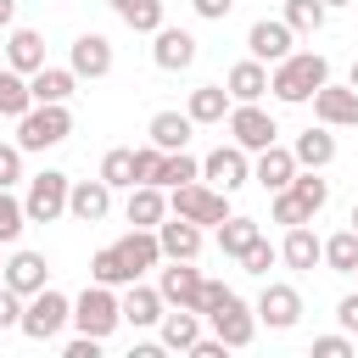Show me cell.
Here are the masks:
<instances>
[{"label":"cell","mask_w":358,"mask_h":358,"mask_svg":"<svg viewBox=\"0 0 358 358\" xmlns=\"http://www.w3.org/2000/svg\"><path fill=\"white\" fill-rule=\"evenodd\" d=\"M201 285H207V280H201L190 263H173V257H168V268L157 274V291H162L168 308H196V313H201Z\"/></svg>","instance_id":"obj_10"},{"label":"cell","mask_w":358,"mask_h":358,"mask_svg":"<svg viewBox=\"0 0 358 358\" xmlns=\"http://www.w3.org/2000/svg\"><path fill=\"white\" fill-rule=\"evenodd\" d=\"M28 90H34V101H67V95L78 90V73H73V67H39V73L28 78Z\"/></svg>","instance_id":"obj_30"},{"label":"cell","mask_w":358,"mask_h":358,"mask_svg":"<svg viewBox=\"0 0 358 358\" xmlns=\"http://www.w3.org/2000/svg\"><path fill=\"white\" fill-rule=\"evenodd\" d=\"M291 39H296V34H291L285 17H263V22L246 28V50H252L263 67H268V62H285V56H291Z\"/></svg>","instance_id":"obj_9"},{"label":"cell","mask_w":358,"mask_h":358,"mask_svg":"<svg viewBox=\"0 0 358 358\" xmlns=\"http://www.w3.org/2000/svg\"><path fill=\"white\" fill-rule=\"evenodd\" d=\"M117 252H123V263L134 268V280H140L145 268L162 263V241H157V229H129V235L117 241Z\"/></svg>","instance_id":"obj_26"},{"label":"cell","mask_w":358,"mask_h":358,"mask_svg":"<svg viewBox=\"0 0 358 358\" xmlns=\"http://www.w3.org/2000/svg\"><path fill=\"white\" fill-rule=\"evenodd\" d=\"M324 6H352V0H324Z\"/></svg>","instance_id":"obj_54"},{"label":"cell","mask_w":358,"mask_h":358,"mask_svg":"<svg viewBox=\"0 0 358 358\" xmlns=\"http://www.w3.org/2000/svg\"><path fill=\"white\" fill-rule=\"evenodd\" d=\"M257 235H263V229H257L252 218H224V224H218V252L241 263V252H246V246H252Z\"/></svg>","instance_id":"obj_35"},{"label":"cell","mask_w":358,"mask_h":358,"mask_svg":"<svg viewBox=\"0 0 358 358\" xmlns=\"http://www.w3.org/2000/svg\"><path fill=\"white\" fill-rule=\"evenodd\" d=\"M291 151H296V168H330V162H336V134H330V123L302 129Z\"/></svg>","instance_id":"obj_24"},{"label":"cell","mask_w":358,"mask_h":358,"mask_svg":"<svg viewBox=\"0 0 358 358\" xmlns=\"http://www.w3.org/2000/svg\"><path fill=\"white\" fill-rule=\"evenodd\" d=\"M280 257H285L291 268H319V263H324V241H319L308 224H291V229H285V246H280Z\"/></svg>","instance_id":"obj_25"},{"label":"cell","mask_w":358,"mask_h":358,"mask_svg":"<svg viewBox=\"0 0 358 358\" xmlns=\"http://www.w3.org/2000/svg\"><path fill=\"white\" fill-rule=\"evenodd\" d=\"M67 319H73V302H67L62 291H50V285H45V291H34V296H28L22 324H17V330H22L28 341H56Z\"/></svg>","instance_id":"obj_4"},{"label":"cell","mask_w":358,"mask_h":358,"mask_svg":"<svg viewBox=\"0 0 358 358\" xmlns=\"http://www.w3.org/2000/svg\"><path fill=\"white\" fill-rule=\"evenodd\" d=\"M112 11H117L134 34H157V28H162V0H112Z\"/></svg>","instance_id":"obj_34"},{"label":"cell","mask_w":358,"mask_h":358,"mask_svg":"<svg viewBox=\"0 0 358 358\" xmlns=\"http://www.w3.org/2000/svg\"><path fill=\"white\" fill-rule=\"evenodd\" d=\"M347 352H352L347 336H319V341H313V358H347Z\"/></svg>","instance_id":"obj_46"},{"label":"cell","mask_w":358,"mask_h":358,"mask_svg":"<svg viewBox=\"0 0 358 358\" xmlns=\"http://www.w3.org/2000/svg\"><path fill=\"white\" fill-rule=\"evenodd\" d=\"M73 134V112L67 101H34L22 117H17V145L22 151H50Z\"/></svg>","instance_id":"obj_2"},{"label":"cell","mask_w":358,"mask_h":358,"mask_svg":"<svg viewBox=\"0 0 358 358\" xmlns=\"http://www.w3.org/2000/svg\"><path fill=\"white\" fill-rule=\"evenodd\" d=\"M162 308H168V302H162V291L134 280V285H129V296H123V324L145 330V324H157V319H162Z\"/></svg>","instance_id":"obj_27"},{"label":"cell","mask_w":358,"mask_h":358,"mask_svg":"<svg viewBox=\"0 0 358 358\" xmlns=\"http://www.w3.org/2000/svg\"><path fill=\"white\" fill-rule=\"evenodd\" d=\"M224 90H229L235 101H263V90H268V67H263L257 56H246V62H235V67H229Z\"/></svg>","instance_id":"obj_28"},{"label":"cell","mask_w":358,"mask_h":358,"mask_svg":"<svg viewBox=\"0 0 358 358\" xmlns=\"http://www.w3.org/2000/svg\"><path fill=\"white\" fill-rule=\"evenodd\" d=\"M313 117L330 129H358V90L352 84H324L313 90Z\"/></svg>","instance_id":"obj_12"},{"label":"cell","mask_w":358,"mask_h":358,"mask_svg":"<svg viewBox=\"0 0 358 358\" xmlns=\"http://www.w3.org/2000/svg\"><path fill=\"white\" fill-rule=\"evenodd\" d=\"M67 213H73L78 224H101V218L112 213V185H106V179H78L73 196H67Z\"/></svg>","instance_id":"obj_18"},{"label":"cell","mask_w":358,"mask_h":358,"mask_svg":"<svg viewBox=\"0 0 358 358\" xmlns=\"http://www.w3.org/2000/svg\"><path fill=\"white\" fill-rule=\"evenodd\" d=\"M62 352H67V358H101V336H84V330H78Z\"/></svg>","instance_id":"obj_47"},{"label":"cell","mask_w":358,"mask_h":358,"mask_svg":"<svg viewBox=\"0 0 358 358\" xmlns=\"http://www.w3.org/2000/svg\"><path fill=\"white\" fill-rule=\"evenodd\" d=\"M0 280H6L17 296H34V291H45V285H50V263H45L39 252H11Z\"/></svg>","instance_id":"obj_15"},{"label":"cell","mask_w":358,"mask_h":358,"mask_svg":"<svg viewBox=\"0 0 358 358\" xmlns=\"http://www.w3.org/2000/svg\"><path fill=\"white\" fill-rule=\"evenodd\" d=\"M252 308H257V324L291 330V324L302 319V291H296V285H263V296H257Z\"/></svg>","instance_id":"obj_11"},{"label":"cell","mask_w":358,"mask_h":358,"mask_svg":"<svg viewBox=\"0 0 358 358\" xmlns=\"http://www.w3.org/2000/svg\"><path fill=\"white\" fill-rule=\"evenodd\" d=\"M224 123H229V134H235V145H241V151H268V145H274V134H280V129H274V117H268L257 101H235Z\"/></svg>","instance_id":"obj_7"},{"label":"cell","mask_w":358,"mask_h":358,"mask_svg":"<svg viewBox=\"0 0 358 358\" xmlns=\"http://www.w3.org/2000/svg\"><path fill=\"white\" fill-rule=\"evenodd\" d=\"M274 257H280V252H274V246H268V241L257 235V241H252V246L241 252V268H246V274H268V263H274Z\"/></svg>","instance_id":"obj_43"},{"label":"cell","mask_w":358,"mask_h":358,"mask_svg":"<svg viewBox=\"0 0 358 358\" xmlns=\"http://www.w3.org/2000/svg\"><path fill=\"white\" fill-rule=\"evenodd\" d=\"M168 213H179V218H190V224H224V218H229V190H218V185H201V179H190V185H173V196H168Z\"/></svg>","instance_id":"obj_3"},{"label":"cell","mask_w":358,"mask_h":358,"mask_svg":"<svg viewBox=\"0 0 358 358\" xmlns=\"http://www.w3.org/2000/svg\"><path fill=\"white\" fill-rule=\"evenodd\" d=\"M352 280H358V268H352Z\"/></svg>","instance_id":"obj_56"},{"label":"cell","mask_w":358,"mask_h":358,"mask_svg":"<svg viewBox=\"0 0 358 358\" xmlns=\"http://www.w3.org/2000/svg\"><path fill=\"white\" fill-rule=\"evenodd\" d=\"M22 179V145H0V190H11Z\"/></svg>","instance_id":"obj_45"},{"label":"cell","mask_w":358,"mask_h":358,"mask_svg":"<svg viewBox=\"0 0 358 358\" xmlns=\"http://www.w3.org/2000/svg\"><path fill=\"white\" fill-rule=\"evenodd\" d=\"M347 84H352V90H358V62H352V73H347Z\"/></svg>","instance_id":"obj_52"},{"label":"cell","mask_w":358,"mask_h":358,"mask_svg":"<svg viewBox=\"0 0 358 358\" xmlns=\"http://www.w3.org/2000/svg\"><path fill=\"white\" fill-rule=\"evenodd\" d=\"M17 22V0H0V28H11Z\"/></svg>","instance_id":"obj_51"},{"label":"cell","mask_w":358,"mask_h":358,"mask_svg":"<svg viewBox=\"0 0 358 358\" xmlns=\"http://www.w3.org/2000/svg\"><path fill=\"white\" fill-rule=\"evenodd\" d=\"M73 324H78L84 336H101V341H106V336L123 324V302L112 296V285H101V280H95V285L73 302Z\"/></svg>","instance_id":"obj_6"},{"label":"cell","mask_w":358,"mask_h":358,"mask_svg":"<svg viewBox=\"0 0 358 358\" xmlns=\"http://www.w3.org/2000/svg\"><path fill=\"white\" fill-rule=\"evenodd\" d=\"M90 274H95L101 285H134V268L123 263V252H117V241H112V246H101V252L90 257Z\"/></svg>","instance_id":"obj_32"},{"label":"cell","mask_w":358,"mask_h":358,"mask_svg":"<svg viewBox=\"0 0 358 358\" xmlns=\"http://www.w3.org/2000/svg\"><path fill=\"white\" fill-rule=\"evenodd\" d=\"M324 84H330V62H324L319 50H291V56L274 62V73H268L274 101H285V106L313 101V90H324Z\"/></svg>","instance_id":"obj_1"},{"label":"cell","mask_w":358,"mask_h":358,"mask_svg":"<svg viewBox=\"0 0 358 358\" xmlns=\"http://www.w3.org/2000/svg\"><path fill=\"white\" fill-rule=\"evenodd\" d=\"M190 179H201V162H196L190 151H168V168H162V185L173 190V185H190Z\"/></svg>","instance_id":"obj_41"},{"label":"cell","mask_w":358,"mask_h":358,"mask_svg":"<svg viewBox=\"0 0 358 358\" xmlns=\"http://www.w3.org/2000/svg\"><path fill=\"white\" fill-rule=\"evenodd\" d=\"M224 352H229V341H224V336H201V341L190 347V358H224Z\"/></svg>","instance_id":"obj_48"},{"label":"cell","mask_w":358,"mask_h":358,"mask_svg":"<svg viewBox=\"0 0 358 358\" xmlns=\"http://www.w3.org/2000/svg\"><path fill=\"white\" fill-rule=\"evenodd\" d=\"M207 319H213V336H224V341H229V352H235V347H252V336H257V308H246L235 291H229Z\"/></svg>","instance_id":"obj_8"},{"label":"cell","mask_w":358,"mask_h":358,"mask_svg":"<svg viewBox=\"0 0 358 358\" xmlns=\"http://www.w3.org/2000/svg\"><path fill=\"white\" fill-rule=\"evenodd\" d=\"M190 129H196L190 112H157L151 129H145V140L162 145V151H185V145H190Z\"/></svg>","instance_id":"obj_23"},{"label":"cell","mask_w":358,"mask_h":358,"mask_svg":"<svg viewBox=\"0 0 358 358\" xmlns=\"http://www.w3.org/2000/svg\"><path fill=\"white\" fill-rule=\"evenodd\" d=\"M308 218H313V213H308L291 190H274V224H285V229H291V224H308Z\"/></svg>","instance_id":"obj_42"},{"label":"cell","mask_w":358,"mask_h":358,"mask_svg":"<svg viewBox=\"0 0 358 358\" xmlns=\"http://www.w3.org/2000/svg\"><path fill=\"white\" fill-rule=\"evenodd\" d=\"M101 179H106L112 190H129V185H134V151H123V145L106 151V157H101Z\"/></svg>","instance_id":"obj_38"},{"label":"cell","mask_w":358,"mask_h":358,"mask_svg":"<svg viewBox=\"0 0 358 358\" xmlns=\"http://www.w3.org/2000/svg\"><path fill=\"white\" fill-rule=\"evenodd\" d=\"M157 330H162V347H168V352H190V347L201 341V313H196V308H173V313L157 319Z\"/></svg>","instance_id":"obj_20"},{"label":"cell","mask_w":358,"mask_h":358,"mask_svg":"<svg viewBox=\"0 0 358 358\" xmlns=\"http://www.w3.org/2000/svg\"><path fill=\"white\" fill-rule=\"evenodd\" d=\"M347 224H352V229H358V201H352V218H347Z\"/></svg>","instance_id":"obj_53"},{"label":"cell","mask_w":358,"mask_h":358,"mask_svg":"<svg viewBox=\"0 0 358 358\" xmlns=\"http://www.w3.org/2000/svg\"><path fill=\"white\" fill-rule=\"evenodd\" d=\"M324 263H330V274H352V268H358V229H352V224L324 241Z\"/></svg>","instance_id":"obj_33"},{"label":"cell","mask_w":358,"mask_h":358,"mask_svg":"<svg viewBox=\"0 0 358 358\" xmlns=\"http://www.w3.org/2000/svg\"><path fill=\"white\" fill-rule=\"evenodd\" d=\"M285 190H291V196H296V201H302L308 213H319V207L330 201V179H319V168H308V173L296 168V179H291Z\"/></svg>","instance_id":"obj_36"},{"label":"cell","mask_w":358,"mask_h":358,"mask_svg":"<svg viewBox=\"0 0 358 358\" xmlns=\"http://www.w3.org/2000/svg\"><path fill=\"white\" fill-rule=\"evenodd\" d=\"M22 302L28 296H17L6 280H0V330H11V324H22Z\"/></svg>","instance_id":"obj_44"},{"label":"cell","mask_w":358,"mask_h":358,"mask_svg":"<svg viewBox=\"0 0 358 358\" xmlns=\"http://www.w3.org/2000/svg\"><path fill=\"white\" fill-rule=\"evenodd\" d=\"M336 319H341V330H352V336H358V291L336 302Z\"/></svg>","instance_id":"obj_50"},{"label":"cell","mask_w":358,"mask_h":358,"mask_svg":"<svg viewBox=\"0 0 358 358\" xmlns=\"http://www.w3.org/2000/svg\"><path fill=\"white\" fill-rule=\"evenodd\" d=\"M67 67H73L78 78H106V73H112V39H106V34H78Z\"/></svg>","instance_id":"obj_17"},{"label":"cell","mask_w":358,"mask_h":358,"mask_svg":"<svg viewBox=\"0 0 358 358\" xmlns=\"http://www.w3.org/2000/svg\"><path fill=\"white\" fill-rule=\"evenodd\" d=\"M22 224H28V207H22L11 190H0V246H17Z\"/></svg>","instance_id":"obj_39"},{"label":"cell","mask_w":358,"mask_h":358,"mask_svg":"<svg viewBox=\"0 0 358 358\" xmlns=\"http://www.w3.org/2000/svg\"><path fill=\"white\" fill-rule=\"evenodd\" d=\"M28 106H34L28 73H17V67H0V117H22Z\"/></svg>","instance_id":"obj_31"},{"label":"cell","mask_w":358,"mask_h":358,"mask_svg":"<svg viewBox=\"0 0 358 358\" xmlns=\"http://www.w3.org/2000/svg\"><path fill=\"white\" fill-rule=\"evenodd\" d=\"M190 6H196V17H207V22H224L235 0H190Z\"/></svg>","instance_id":"obj_49"},{"label":"cell","mask_w":358,"mask_h":358,"mask_svg":"<svg viewBox=\"0 0 358 358\" xmlns=\"http://www.w3.org/2000/svg\"><path fill=\"white\" fill-rule=\"evenodd\" d=\"M162 168H168L162 145H140L134 151V185H162Z\"/></svg>","instance_id":"obj_40"},{"label":"cell","mask_w":358,"mask_h":358,"mask_svg":"<svg viewBox=\"0 0 358 358\" xmlns=\"http://www.w3.org/2000/svg\"><path fill=\"white\" fill-rule=\"evenodd\" d=\"M229 106H235V95H229L224 84H201V90H190V106H185V112H190L196 123H224Z\"/></svg>","instance_id":"obj_29"},{"label":"cell","mask_w":358,"mask_h":358,"mask_svg":"<svg viewBox=\"0 0 358 358\" xmlns=\"http://www.w3.org/2000/svg\"><path fill=\"white\" fill-rule=\"evenodd\" d=\"M6 67H17V73H39L45 67V39L34 34V28H11V39H6Z\"/></svg>","instance_id":"obj_22"},{"label":"cell","mask_w":358,"mask_h":358,"mask_svg":"<svg viewBox=\"0 0 358 358\" xmlns=\"http://www.w3.org/2000/svg\"><path fill=\"white\" fill-rule=\"evenodd\" d=\"M201 179H207V185H218V190H241V185L252 179V162H246V151L229 140V145H218V151L201 162Z\"/></svg>","instance_id":"obj_13"},{"label":"cell","mask_w":358,"mask_h":358,"mask_svg":"<svg viewBox=\"0 0 358 358\" xmlns=\"http://www.w3.org/2000/svg\"><path fill=\"white\" fill-rule=\"evenodd\" d=\"M0 274H6V257H0Z\"/></svg>","instance_id":"obj_55"},{"label":"cell","mask_w":358,"mask_h":358,"mask_svg":"<svg viewBox=\"0 0 358 358\" xmlns=\"http://www.w3.org/2000/svg\"><path fill=\"white\" fill-rule=\"evenodd\" d=\"M157 241H162V257H173V263H196V252H201V224H190V218H162L157 224Z\"/></svg>","instance_id":"obj_14"},{"label":"cell","mask_w":358,"mask_h":358,"mask_svg":"<svg viewBox=\"0 0 358 358\" xmlns=\"http://www.w3.org/2000/svg\"><path fill=\"white\" fill-rule=\"evenodd\" d=\"M151 39H157L151 56H157L162 73H185V67L196 62V34H185V28H157Z\"/></svg>","instance_id":"obj_16"},{"label":"cell","mask_w":358,"mask_h":358,"mask_svg":"<svg viewBox=\"0 0 358 358\" xmlns=\"http://www.w3.org/2000/svg\"><path fill=\"white\" fill-rule=\"evenodd\" d=\"M67 196H73V179H67V173H56V168L34 173V179H28V196H22L28 224H56V218L67 213Z\"/></svg>","instance_id":"obj_5"},{"label":"cell","mask_w":358,"mask_h":358,"mask_svg":"<svg viewBox=\"0 0 358 358\" xmlns=\"http://www.w3.org/2000/svg\"><path fill=\"white\" fill-rule=\"evenodd\" d=\"M252 179H257L263 190H285V185L296 179V151H285V145H268V151H257V168H252Z\"/></svg>","instance_id":"obj_21"},{"label":"cell","mask_w":358,"mask_h":358,"mask_svg":"<svg viewBox=\"0 0 358 358\" xmlns=\"http://www.w3.org/2000/svg\"><path fill=\"white\" fill-rule=\"evenodd\" d=\"M324 0H285V22H291V34H319L324 28Z\"/></svg>","instance_id":"obj_37"},{"label":"cell","mask_w":358,"mask_h":358,"mask_svg":"<svg viewBox=\"0 0 358 358\" xmlns=\"http://www.w3.org/2000/svg\"><path fill=\"white\" fill-rule=\"evenodd\" d=\"M129 224L134 229H157L162 218H168V196H162V185H129Z\"/></svg>","instance_id":"obj_19"}]
</instances>
